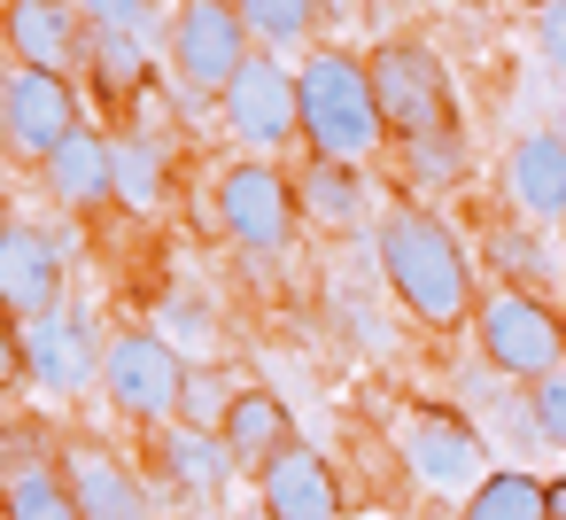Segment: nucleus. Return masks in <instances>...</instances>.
<instances>
[{"mask_svg":"<svg viewBox=\"0 0 566 520\" xmlns=\"http://www.w3.org/2000/svg\"><path fill=\"white\" fill-rule=\"evenodd\" d=\"M86 71L109 94L148 86V32H117V24H86Z\"/></svg>","mask_w":566,"mask_h":520,"instance_id":"24","label":"nucleus"},{"mask_svg":"<svg viewBox=\"0 0 566 520\" xmlns=\"http://www.w3.org/2000/svg\"><path fill=\"white\" fill-rule=\"evenodd\" d=\"M357 9V0H318V17H349Z\"/></svg>","mask_w":566,"mask_h":520,"instance_id":"34","label":"nucleus"},{"mask_svg":"<svg viewBox=\"0 0 566 520\" xmlns=\"http://www.w3.org/2000/svg\"><path fill=\"white\" fill-rule=\"evenodd\" d=\"M403 466H411L419 489H434V497H473L481 474H489V450H481V435H473L465 412L419 404V412H403Z\"/></svg>","mask_w":566,"mask_h":520,"instance_id":"11","label":"nucleus"},{"mask_svg":"<svg viewBox=\"0 0 566 520\" xmlns=\"http://www.w3.org/2000/svg\"><path fill=\"white\" fill-rule=\"evenodd\" d=\"M373 249H380V280L396 288V303L419 319V326H458V319H473V272H465V249H458V233L442 226V218H427V210H388L380 218V233H373Z\"/></svg>","mask_w":566,"mask_h":520,"instance_id":"1","label":"nucleus"},{"mask_svg":"<svg viewBox=\"0 0 566 520\" xmlns=\"http://www.w3.org/2000/svg\"><path fill=\"white\" fill-rule=\"evenodd\" d=\"M295 179L280 171V156H249V164H233L226 179H218V226L249 249V257H287V241H295Z\"/></svg>","mask_w":566,"mask_h":520,"instance_id":"6","label":"nucleus"},{"mask_svg":"<svg viewBox=\"0 0 566 520\" xmlns=\"http://www.w3.org/2000/svg\"><path fill=\"white\" fill-rule=\"evenodd\" d=\"M295 202H303L318 226H357V210H365V179H357V164H326V156H311L303 179H295Z\"/></svg>","mask_w":566,"mask_h":520,"instance_id":"23","label":"nucleus"},{"mask_svg":"<svg viewBox=\"0 0 566 520\" xmlns=\"http://www.w3.org/2000/svg\"><path fill=\"white\" fill-rule=\"evenodd\" d=\"M86 9V24H117V32H148L156 40V9L148 0H78Z\"/></svg>","mask_w":566,"mask_h":520,"instance_id":"29","label":"nucleus"},{"mask_svg":"<svg viewBox=\"0 0 566 520\" xmlns=\"http://www.w3.org/2000/svg\"><path fill=\"white\" fill-rule=\"evenodd\" d=\"M543 497H551V520H566V474H551V481H543Z\"/></svg>","mask_w":566,"mask_h":520,"instance_id":"33","label":"nucleus"},{"mask_svg":"<svg viewBox=\"0 0 566 520\" xmlns=\"http://www.w3.org/2000/svg\"><path fill=\"white\" fill-rule=\"evenodd\" d=\"M403 164H411L419 179H458V164H465L458 125H450V133H427V141H403Z\"/></svg>","mask_w":566,"mask_h":520,"instance_id":"27","label":"nucleus"},{"mask_svg":"<svg viewBox=\"0 0 566 520\" xmlns=\"http://www.w3.org/2000/svg\"><path fill=\"white\" fill-rule=\"evenodd\" d=\"M164 474H171V489L179 497H226L233 489V450H226V435L218 427H164Z\"/></svg>","mask_w":566,"mask_h":520,"instance_id":"19","label":"nucleus"},{"mask_svg":"<svg viewBox=\"0 0 566 520\" xmlns=\"http://www.w3.org/2000/svg\"><path fill=\"white\" fill-rule=\"evenodd\" d=\"M71 133H78V94L63 71H40V63L0 71V141L17 164H48Z\"/></svg>","mask_w":566,"mask_h":520,"instance_id":"7","label":"nucleus"},{"mask_svg":"<svg viewBox=\"0 0 566 520\" xmlns=\"http://www.w3.org/2000/svg\"><path fill=\"white\" fill-rule=\"evenodd\" d=\"M527 404H535V435L566 458V365H551L543 381H527Z\"/></svg>","mask_w":566,"mask_h":520,"instance_id":"26","label":"nucleus"},{"mask_svg":"<svg viewBox=\"0 0 566 520\" xmlns=\"http://www.w3.org/2000/svg\"><path fill=\"white\" fill-rule=\"evenodd\" d=\"M465 9H481V0H465Z\"/></svg>","mask_w":566,"mask_h":520,"instance_id":"37","label":"nucleus"},{"mask_svg":"<svg viewBox=\"0 0 566 520\" xmlns=\"http://www.w3.org/2000/svg\"><path fill=\"white\" fill-rule=\"evenodd\" d=\"M0 303H9L17 319L63 303V241L55 233H40V226L0 233Z\"/></svg>","mask_w":566,"mask_h":520,"instance_id":"13","label":"nucleus"},{"mask_svg":"<svg viewBox=\"0 0 566 520\" xmlns=\"http://www.w3.org/2000/svg\"><path fill=\"white\" fill-rule=\"evenodd\" d=\"M164 55L195 94H226L241 79V63L256 55V40H249L233 0H179L171 24H164Z\"/></svg>","mask_w":566,"mask_h":520,"instance_id":"5","label":"nucleus"},{"mask_svg":"<svg viewBox=\"0 0 566 520\" xmlns=\"http://www.w3.org/2000/svg\"><path fill=\"white\" fill-rule=\"evenodd\" d=\"M0 233H9V210H0Z\"/></svg>","mask_w":566,"mask_h":520,"instance_id":"36","label":"nucleus"},{"mask_svg":"<svg viewBox=\"0 0 566 520\" xmlns=\"http://www.w3.org/2000/svg\"><path fill=\"white\" fill-rule=\"evenodd\" d=\"M496 257H504L512 272H543V249H535L527 233H496Z\"/></svg>","mask_w":566,"mask_h":520,"instance_id":"32","label":"nucleus"},{"mask_svg":"<svg viewBox=\"0 0 566 520\" xmlns=\"http://www.w3.org/2000/svg\"><path fill=\"white\" fill-rule=\"evenodd\" d=\"M40 171H48V195H55L63 210H78V218H86V210H102V202H117V164H109V141H102V133H86V125H78V133H71V141L40 164Z\"/></svg>","mask_w":566,"mask_h":520,"instance_id":"17","label":"nucleus"},{"mask_svg":"<svg viewBox=\"0 0 566 520\" xmlns=\"http://www.w3.org/2000/svg\"><path fill=\"white\" fill-rule=\"evenodd\" d=\"M233 9H241V24H249L256 48H295L318 24V0H233Z\"/></svg>","mask_w":566,"mask_h":520,"instance_id":"25","label":"nucleus"},{"mask_svg":"<svg viewBox=\"0 0 566 520\" xmlns=\"http://www.w3.org/2000/svg\"><path fill=\"white\" fill-rule=\"evenodd\" d=\"M179 388H187V357L164 334H148V326L109 334V350H102V396L125 419H140V427L179 419Z\"/></svg>","mask_w":566,"mask_h":520,"instance_id":"4","label":"nucleus"},{"mask_svg":"<svg viewBox=\"0 0 566 520\" xmlns=\"http://www.w3.org/2000/svg\"><path fill=\"white\" fill-rule=\"evenodd\" d=\"M0 505H9V520H86L71 481H63V466H40V458H24L9 481H0Z\"/></svg>","mask_w":566,"mask_h":520,"instance_id":"22","label":"nucleus"},{"mask_svg":"<svg viewBox=\"0 0 566 520\" xmlns=\"http://www.w3.org/2000/svg\"><path fill=\"white\" fill-rule=\"evenodd\" d=\"M295 94H303V148L326 156V164H365L380 141H388V117H380V94H373V71L357 55H311L295 71Z\"/></svg>","mask_w":566,"mask_h":520,"instance_id":"2","label":"nucleus"},{"mask_svg":"<svg viewBox=\"0 0 566 520\" xmlns=\"http://www.w3.org/2000/svg\"><path fill=\"white\" fill-rule=\"evenodd\" d=\"M458 520H551V497L527 466H489L481 489L458 505Z\"/></svg>","mask_w":566,"mask_h":520,"instance_id":"21","label":"nucleus"},{"mask_svg":"<svg viewBox=\"0 0 566 520\" xmlns=\"http://www.w3.org/2000/svg\"><path fill=\"white\" fill-rule=\"evenodd\" d=\"M63 481H71L86 520H148V489H140V474L109 443H71L63 450Z\"/></svg>","mask_w":566,"mask_h":520,"instance_id":"15","label":"nucleus"},{"mask_svg":"<svg viewBox=\"0 0 566 520\" xmlns=\"http://www.w3.org/2000/svg\"><path fill=\"white\" fill-rule=\"evenodd\" d=\"M109 164H117V202L125 210H164V195H171V156H164V141H148V133H125V141H109Z\"/></svg>","mask_w":566,"mask_h":520,"instance_id":"20","label":"nucleus"},{"mask_svg":"<svg viewBox=\"0 0 566 520\" xmlns=\"http://www.w3.org/2000/svg\"><path fill=\"white\" fill-rule=\"evenodd\" d=\"M473 334H481V357L504 373V381H543L551 365H566V326L551 319V303L535 288H496L473 303Z\"/></svg>","mask_w":566,"mask_h":520,"instance_id":"3","label":"nucleus"},{"mask_svg":"<svg viewBox=\"0 0 566 520\" xmlns=\"http://www.w3.org/2000/svg\"><path fill=\"white\" fill-rule=\"evenodd\" d=\"M9 381H24V319L0 303V388Z\"/></svg>","mask_w":566,"mask_h":520,"instance_id":"31","label":"nucleus"},{"mask_svg":"<svg viewBox=\"0 0 566 520\" xmlns=\"http://www.w3.org/2000/svg\"><path fill=\"white\" fill-rule=\"evenodd\" d=\"M535 48H543V63L566 79V0H535Z\"/></svg>","mask_w":566,"mask_h":520,"instance_id":"30","label":"nucleus"},{"mask_svg":"<svg viewBox=\"0 0 566 520\" xmlns=\"http://www.w3.org/2000/svg\"><path fill=\"white\" fill-rule=\"evenodd\" d=\"M218 435H226V450H233V466H249V474H264L287 443H295V419H287V404L272 396V388H241L233 404H226V419H218Z\"/></svg>","mask_w":566,"mask_h":520,"instance_id":"18","label":"nucleus"},{"mask_svg":"<svg viewBox=\"0 0 566 520\" xmlns=\"http://www.w3.org/2000/svg\"><path fill=\"white\" fill-rule=\"evenodd\" d=\"M226 102V125L249 156H280L287 141H303V94H295V71H280L272 55H249L241 79L218 94Z\"/></svg>","mask_w":566,"mask_h":520,"instance_id":"10","label":"nucleus"},{"mask_svg":"<svg viewBox=\"0 0 566 520\" xmlns=\"http://www.w3.org/2000/svg\"><path fill=\"white\" fill-rule=\"evenodd\" d=\"M102 326L86 303H55L24 319V381L48 396H78L86 381H102Z\"/></svg>","mask_w":566,"mask_h":520,"instance_id":"9","label":"nucleus"},{"mask_svg":"<svg viewBox=\"0 0 566 520\" xmlns=\"http://www.w3.org/2000/svg\"><path fill=\"white\" fill-rule=\"evenodd\" d=\"M226 388H218V373H202V365H187V388H179V419L187 427H218L226 419Z\"/></svg>","mask_w":566,"mask_h":520,"instance_id":"28","label":"nucleus"},{"mask_svg":"<svg viewBox=\"0 0 566 520\" xmlns=\"http://www.w3.org/2000/svg\"><path fill=\"white\" fill-rule=\"evenodd\" d=\"M256 497L272 520H342V489H334V466L311 450V443H287L264 474H256Z\"/></svg>","mask_w":566,"mask_h":520,"instance_id":"14","label":"nucleus"},{"mask_svg":"<svg viewBox=\"0 0 566 520\" xmlns=\"http://www.w3.org/2000/svg\"><path fill=\"white\" fill-rule=\"evenodd\" d=\"M0 32H9L17 63L63 71V79L86 63V9L78 0H9V9H0Z\"/></svg>","mask_w":566,"mask_h":520,"instance_id":"12","label":"nucleus"},{"mask_svg":"<svg viewBox=\"0 0 566 520\" xmlns=\"http://www.w3.org/2000/svg\"><path fill=\"white\" fill-rule=\"evenodd\" d=\"M365 71H373V94H380V117H388L396 148L403 141H427V133H450V79H442L434 48L388 40V48H373Z\"/></svg>","mask_w":566,"mask_h":520,"instance_id":"8","label":"nucleus"},{"mask_svg":"<svg viewBox=\"0 0 566 520\" xmlns=\"http://www.w3.org/2000/svg\"><path fill=\"white\" fill-rule=\"evenodd\" d=\"M504 202L527 218H566V141L558 133H520L504 156Z\"/></svg>","mask_w":566,"mask_h":520,"instance_id":"16","label":"nucleus"},{"mask_svg":"<svg viewBox=\"0 0 566 520\" xmlns=\"http://www.w3.org/2000/svg\"><path fill=\"white\" fill-rule=\"evenodd\" d=\"M558 141H566V102H558Z\"/></svg>","mask_w":566,"mask_h":520,"instance_id":"35","label":"nucleus"}]
</instances>
